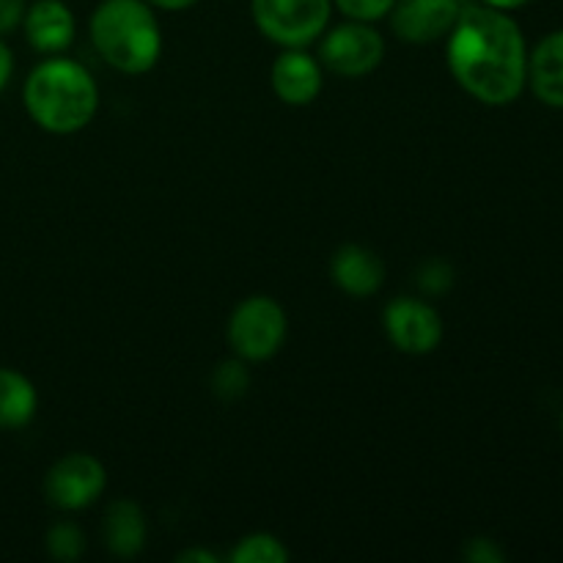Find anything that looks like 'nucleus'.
<instances>
[{"label":"nucleus","mask_w":563,"mask_h":563,"mask_svg":"<svg viewBox=\"0 0 563 563\" xmlns=\"http://www.w3.org/2000/svg\"><path fill=\"white\" fill-rule=\"evenodd\" d=\"M445 58L462 91L489 108L511 104L528 86V44L509 11L462 5L445 36Z\"/></svg>","instance_id":"f257e3e1"},{"label":"nucleus","mask_w":563,"mask_h":563,"mask_svg":"<svg viewBox=\"0 0 563 563\" xmlns=\"http://www.w3.org/2000/svg\"><path fill=\"white\" fill-rule=\"evenodd\" d=\"M22 102L33 124L53 135L86 130L99 110V86L91 71L64 55H49L27 75Z\"/></svg>","instance_id":"f03ea898"},{"label":"nucleus","mask_w":563,"mask_h":563,"mask_svg":"<svg viewBox=\"0 0 563 563\" xmlns=\"http://www.w3.org/2000/svg\"><path fill=\"white\" fill-rule=\"evenodd\" d=\"M88 33L97 53L124 75H146L163 55V27L146 0H102Z\"/></svg>","instance_id":"7ed1b4c3"},{"label":"nucleus","mask_w":563,"mask_h":563,"mask_svg":"<svg viewBox=\"0 0 563 563\" xmlns=\"http://www.w3.org/2000/svg\"><path fill=\"white\" fill-rule=\"evenodd\" d=\"M286 311L267 295L245 297L229 319V344L245 363L269 361L286 341Z\"/></svg>","instance_id":"20e7f679"},{"label":"nucleus","mask_w":563,"mask_h":563,"mask_svg":"<svg viewBox=\"0 0 563 563\" xmlns=\"http://www.w3.org/2000/svg\"><path fill=\"white\" fill-rule=\"evenodd\" d=\"M251 14L278 47H308L328 31L333 0H251Z\"/></svg>","instance_id":"39448f33"},{"label":"nucleus","mask_w":563,"mask_h":563,"mask_svg":"<svg viewBox=\"0 0 563 563\" xmlns=\"http://www.w3.org/2000/svg\"><path fill=\"white\" fill-rule=\"evenodd\" d=\"M385 38L374 22L346 20L324 33L319 44V64L339 77H366L383 64Z\"/></svg>","instance_id":"423d86ee"},{"label":"nucleus","mask_w":563,"mask_h":563,"mask_svg":"<svg viewBox=\"0 0 563 563\" xmlns=\"http://www.w3.org/2000/svg\"><path fill=\"white\" fill-rule=\"evenodd\" d=\"M108 487V471L91 454H66L55 462L44 478V495L60 511L88 509L102 498Z\"/></svg>","instance_id":"0eeeda50"},{"label":"nucleus","mask_w":563,"mask_h":563,"mask_svg":"<svg viewBox=\"0 0 563 563\" xmlns=\"http://www.w3.org/2000/svg\"><path fill=\"white\" fill-rule=\"evenodd\" d=\"M385 333L390 344L407 355H429L443 341V319L427 300L396 297L383 311Z\"/></svg>","instance_id":"6e6552de"},{"label":"nucleus","mask_w":563,"mask_h":563,"mask_svg":"<svg viewBox=\"0 0 563 563\" xmlns=\"http://www.w3.org/2000/svg\"><path fill=\"white\" fill-rule=\"evenodd\" d=\"M460 11V0H396L388 16L399 42L434 44L449 36Z\"/></svg>","instance_id":"1a4fd4ad"},{"label":"nucleus","mask_w":563,"mask_h":563,"mask_svg":"<svg viewBox=\"0 0 563 563\" xmlns=\"http://www.w3.org/2000/svg\"><path fill=\"white\" fill-rule=\"evenodd\" d=\"M269 86L275 97L289 108H306L317 102L324 88V66L306 47H284V53L273 60Z\"/></svg>","instance_id":"9d476101"},{"label":"nucleus","mask_w":563,"mask_h":563,"mask_svg":"<svg viewBox=\"0 0 563 563\" xmlns=\"http://www.w3.org/2000/svg\"><path fill=\"white\" fill-rule=\"evenodd\" d=\"M27 44L42 55H60L77 36V20L64 0H33L22 20Z\"/></svg>","instance_id":"9b49d317"},{"label":"nucleus","mask_w":563,"mask_h":563,"mask_svg":"<svg viewBox=\"0 0 563 563\" xmlns=\"http://www.w3.org/2000/svg\"><path fill=\"white\" fill-rule=\"evenodd\" d=\"M330 275L350 297H372L385 284V262L363 245H341L330 262Z\"/></svg>","instance_id":"f8f14e48"},{"label":"nucleus","mask_w":563,"mask_h":563,"mask_svg":"<svg viewBox=\"0 0 563 563\" xmlns=\"http://www.w3.org/2000/svg\"><path fill=\"white\" fill-rule=\"evenodd\" d=\"M528 86L539 102L563 108V27L548 33L528 55Z\"/></svg>","instance_id":"ddd939ff"},{"label":"nucleus","mask_w":563,"mask_h":563,"mask_svg":"<svg viewBox=\"0 0 563 563\" xmlns=\"http://www.w3.org/2000/svg\"><path fill=\"white\" fill-rule=\"evenodd\" d=\"M104 544L115 559H135L146 548V515L135 500H115L104 511Z\"/></svg>","instance_id":"4468645a"},{"label":"nucleus","mask_w":563,"mask_h":563,"mask_svg":"<svg viewBox=\"0 0 563 563\" xmlns=\"http://www.w3.org/2000/svg\"><path fill=\"white\" fill-rule=\"evenodd\" d=\"M38 407L36 388L25 374L0 368V429H22L33 421Z\"/></svg>","instance_id":"2eb2a0df"},{"label":"nucleus","mask_w":563,"mask_h":563,"mask_svg":"<svg viewBox=\"0 0 563 563\" xmlns=\"http://www.w3.org/2000/svg\"><path fill=\"white\" fill-rule=\"evenodd\" d=\"M289 559L291 553L286 550V544L278 537L264 531L247 533L229 555L231 563H286Z\"/></svg>","instance_id":"dca6fc26"},{"label":"nucleus","mask_w":563,"mask_h":563,"mask_svg":"<svg viewBox=\"0 0 563 563\" xmlns=\"http://www.w3.org/2000/svg\"><path fill=\"white\" fill-rule=\"evenodd\" d=\"M247 388H251V372H247V363L242 357H231L214 368L212 390L218 399L236 401L247 394Z\"/></svg>","instance_id":"f3484780"},{"label":"nucleus","mask_w":563,"mask_h":563,"mask_svg":"<svg viewBox=\"0 0 563 563\" xmlns=\"http://www.w3.org/2000/svg\"><path fill=\"white\" fill-rule=\"evenodd\" d=\"M49 559L71 563L86 553V533L75 522H55L47 533Z\"/></svg>","instance_id":"a211bd4d"},{"label":"nucleus","mask_w":563,"mask_h":563,"mask_svg":"<svg viewBox=\"0 0 563 563\" xmlns=\"http://www.w3.org/2000/svg\"><path fill=\"white\" fill-rule=\"evenodd\" d=\"M418 289L427 297H440L445 291H451L454 286V269H451L449 262L443 258H429L418 267Z\"/></svg>","instance_id":"6ab92c4d"},{"label":"nucleus","mask_w":563,"mask_h":563,"mask_svg":"<svg viewBox=\"0 0 563 563\" xmlns=\"http://www.w3.org/2000/svg\"><path fill=\"white\" fill-rule=\"evenodd\" d=\"M396 0H333V9H339L346 20L379 22L390 14Z\"/></svg>","instance_id":"aec40b11"},{"label":"nucleus","mask_w":563,"mask_h":563,"mask_svg":"<svg viewBox=\"0 0 563 563\" xmlns=\"http://www.w3.org/2000/svg\"><path fill=\"white\" fill-rule=\"evenodd\" d=\"M465 559L473 563H504L506 553L498 548V542H493V539L487 537H478L467 542Z\"/></svg>","instance_id":"412c9836"},{"label":"nucleus","mask_w":563,"mask_h":563,"mask_svg":"<svg viewBox=\"0 0 563 563\" xmlns=\"http://www.w3.org/2000/svg\"><path fill=\"white\" fill-rule=\"evenodd\" d=\"M27 3L25 0H0V36L22 27Z\"/></svg>","instance_id":"4be33fe9"},{"label":"nucleus","mask_w":563,"mask_h":563,"mask_svg":"<svg viewBox=\"0 0 563 563\" xmlns=\"http://www.w3.org/2000/svg\"><path fill=\"white\" fill-rule=\"evenodd\" d=\"M11 71H14V58H11V49L5 47V42L0 38V91L9 86Z\"/></svg>","instance_id":"5701e85b"},{"label":"nucleus","mask_w":563,"mask_h":563,"mask_svg":"<svg viewBox=\"0 0 563 563\" xmlns=\"http://www.w3.org/2000/svg\"><path fill=\"white\" fill-rule=\"evenodd\" d=\"M179 563H218L220 555L209 553V550H185V553L176 555Z\"/></svg>","instance_id":"b1692460"},{"label":"nucleus","mask_w":563,"mask_h":563,"mask_svg":"<svg viewBox=\"0 0 563 563\" xmlns=\"http://www.w3.org/2000/svg\"><path fill=\"white\" fill-rule=\"evenodd\" d=\"M154 11H187L198 3V0H146Z\"/></svg>","instance_id":"393cba45"},{"label":"nucleus","mask_w":563,"mask_h":563,"mask_svg":"<svg viewBox=\"0 0 563 563\" xmlns=\"http://www.w3.org/2000/svg\"><path fill=\"white\" fill-rule=\"evenodd\" d=\"M484 5H489V9H500V11H517L522 9V5H528L531 0H482Z\"/></svg>","instance_id":"a878e982"}]
</instances>
